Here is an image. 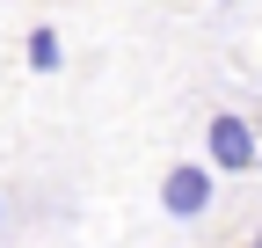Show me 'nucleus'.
<instances>
[{
  "mask_svg": "<svg viewBox=\"0 0 262 248\" xmlns=\"http://www.w3.org/2000/svg\"><path fill=\"white\" fill-rule=\"evenodd\" d=\"M211 168H196V161H175L168 175H160V212H168V219H204L211 212Z\"/></svg>",
  "mask_w": 262,
  "mask_h": 248,
  "instance_id": "obj_1",
  "label": "nucleus"
},
{
  "mask_svg": "<svg viewBox=\"0 0 262 248\" xmlns=\"http://www.w3.org/2000/svg\"><path fill=\"white\" fill-rule=\"evenodd\" d=\"M204 153H211V168L248 175V168H255V124H248V117H233V110H219V117L204 124Z\"/></svg>",
  "mask_w": 262,
  "mask_h": 248,
  "instance_id": "obj_2",
  "label": "nucleus"
},
{
  "mask_svg": "<svg viewBox=\"0 0 262 248\" xmlns=\"http://www.w3.org/2000/svg\"><path fill=\"white\" fill-rule=\"evenodd\" d=\"M29 66H37V73H58L66 66V44H58V29L44 22V29H29Z\"/></svg>",
  "mask_w": 262,
  "mask_h": 248,
  "instance_id": "obj_3",
  "label": "nucleus"
},
{
  "mask_svg": "<svg viewBox=\"0 0 262 248\" xmlns=\"http://www.w3.org/2000/svg\"><path fill=\"white\" fill-rule=\"evenodd\" d=\"M0 226H8V197H0Z\"/></svg>",
  "mask_w": 262,
  "mask_h": 248,
  "instance_id": "obj_4",
  "label": "nucleus"
},
{
  "mask_svg": "<svg viewBox=\"0 0 262 248\" xmlns=\"http://www.w3.org/2000/svg\"><path fill=\"white\" fill-rule=\"evenodd\" d=\"M248 248H262V234H255V241H248Z\"/></svg>",
  "mask_w": 262,
  "mask_h": 248,
  "instance_id": "obj_5",
  "label": "nucleus"
}]
</instances>
